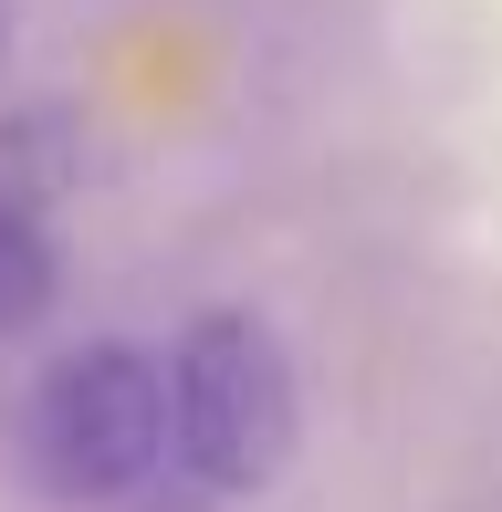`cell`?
Wrapping results in <instances>:
<instances>
[{
    "label": "cell",
    "mask_w": 502,
    "mask_h": 512,
    "mask_svg": "<svg viewBox=\"0 0 502 512\" xmlns=\"http://www.w3.org/2000/svg\"><path fill=\"white\" fill-rule=\"evenodd\" d=\"M168 377V471L210 502H251L293 471L304 450V377H293L283 335L241 304H210L178 324L157 356Z\"/></svg>",
    "instance_id": "1"
},
{
    "label": "cell",
    "mask_w": 502,
    "mask_h": 512,
    "mask_svg": "<svg viewBox=\"0 0 502 512\" xmlns=\"http://www.w3.org/2000/svg\"><path fill=\"white\" fill-rule=\"evenodd\" d=\"M21 471L63 512H126L168 481V377L147 345H74L21 398Z\"/></svg>",
    "instance_id": "2"
},
{
    "label": "cell",
    "mask_w": 502,
    "mask_h": 512,
    "mask_svg": "<svg viewBox=\"0 0 502 512\" xmlns=\"http://www.w3.org/2000/svg\"><path fill=\"white\" fill-rule=\"evenodd\" d=\"M53 304H63V262H53V241H42V220L0 189V335L42 324Z\"/></svg>",
    "instance_id": "3"
}]
</instances>
